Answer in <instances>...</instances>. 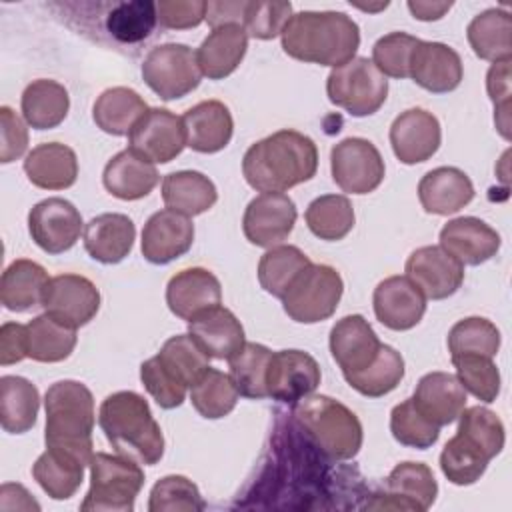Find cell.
Instances as JSON below:
<instances>
[{"label":"cell","mask_w":512,"mask_h":512,"mask_svg":"<svg viewBox=\"0 0 512 512\" xmlns=\"http://www.w3.org/2000/svg\"><path fill=\"white\" fill-rule=\"evenodd\" d=\"M372 306L380 324L390 330L404 332L422 320L426 312V298L410 278L388 276L374 288Z\"/></svg>","instance_id":"cell-21"},{"label":"cell","mask_w":512,"mask_h":512,"mask_svg":"<svg viewBox=\"0 0 512 512\" xmlns=\"http://www.w3.org/2000/svg\"><path fill=\"white\" fill-rule=\"evenodd\" d=\"M296 204L284 192H262L248 202L242 230L250 244L274 248L284 242L296 224Z\"/></svg>","instance_id":"cell-13"},{"label":"cell","mask_w":512,"mask_h":512,"mask_svg":"<svg viewBox=\"0 0 512 512\" xmlns=\"http://www.w3.org/2000/svg\"><path fill=\"white\" fill-rule=\"evenodd\" d=\"M156 356L180 382L188 386V390L210 368V356L192 340L190 334H176L168 338Z\"/></svg>","instance_id":"cell-49"},{"label":"cell","mask_w":512,"mask_h":512,"mask_svg":"<svg viewBox=\"0 0 512 512\" xmlns=\"http://www.w3.org/2000/svg\"><path fill=\"white\" fill-rule=\"evenodd\" d=\"M404 270L426 300H444L464 282V266L442 246L416 248L408 256Z\"/></svg>","instance_id":"cell-17"},{"label":"cell","mask_w":512,"mask_h":512,"mask_svg":"<svg viewBox=\"0 0 512 512\" xmlns=\"http://www.w3.org/2000/svg\"><path fill=\"white\" fill-rule=\"evenodd\" d=\"M28 358L26 354V324L6 322L0 328V364L10 366Z\"/></svg>","instance_id":"cell-60"},{"label":"cell","mask_w":512,"mask_h":512,"mask_svg":"<svg viewBox=\"0 0 512 512\" xmlns=\"http://www.w3.org/2000/svg\"><path fill=\"white\" fill-rule=\"evenodd\" d=\"M194 242V224L170 208L154 212L142 230V256L152 264H168L184 256Z\"/></svg>","instance_id":"cell-20"},{"label":"cell","mask_w":512,"mask_h":512,"mask_svg":"<svg viewBox=\"0 0 512 512\" xmlns=\"http://www.w3.org/2000/svg\"><path fill=\"white\" fill-rule=\"evenodd\" d=\"M20 108L28 126L34 130H50L60 126L68 116L70 96L60 82L40 78L24 88Z\"/></svg>","instance_id":"cell-35"},{"label":"cell","mask_w":512,"mask_h":512,"mask_svg":"<svg viewBox=\"0 0 512 512\" xmlns=\"http://www.w3.org/2000/svg\"><path fill=\"white\" fill-rule=\"evenodd\" d=\"M28 232L46 254H62L78 242L82 214L64 198H46L28 212Z\"/></svg>","instance_id":"cell-12"},{"label":"cell","mask_w":512,"mask_h":512,"mask_svg":"<svg viewBox=\"0 0 512 512\" xmlns=\"http://www.w3.org/2000/svg\"><path fill=\"white\" fill-rule=\"evenodd\" d=\"M408 78L432 94L452 92L464 78L460 54L448 44L420 40L410 56Z\"/></svg>","instance_id":"cell-19"},{"label":"cell","mask_w":512,"mask_h":512,"mask_svg":"<svg viewBox=\"0 0 512 512\" xmlns=\"http://www.w3.org/2000/svg\"><path fill=\"white\" fill-rule=\"evenodd\" d=\"M76 328L66 326L50 314H40L26 324V354L44 364L66 360L76 348Z\"/></svg>","instance_id":"cell-39"},{"label":"cell","mask_w":512,"mask_h":512,"mask_svg":"<svg viewBox=\"0 0 512 512\" xmlns=\"http://www.w3.org/2000/svg\"><path fill=\"white\" fill-rule=\"evenodd\" d=\"M308 264H312L310 258L298 246H274L264 252L258 262V282L268 294L282 300L296 276Z\"/></svg>","instance_id":"cell-43"},{"label":"cell","mask_w":512,"mask_h":512,"mask_svg":"<svg viewBox=\"0 0 512 512\" xmlns=\"http://www.w3.org/2000/svg\"><path fill=\"white\" fill-rule=\"evenodd\" d=\"M420 38L406 32H390L376 40L372 48L374 66L390 78H408L410 56Z\"/></svg>","instance_id":"cell-54"},{"label":"cell","mask_w":512,"mask_h":512,"mask_svg":"<svg viewBox=\"0 0 512 512\" xmlns=\"http://www.w3.org/2000/svg\"><path fill=\"white\" fill-rule=\"evenodd\" d=\"M486 90L494 102V122L498 132L510 138V60L494 62L486 74Z\"/></svg>","instance_id":"cell-57"},{"label":"cell","mask_w":512,"mask_h":512,"mask_svg":"<svg viewBox=\"0 0 512 512\" xmlns=\"http://www.w3.org/2000/svg\"><path fill=\"white\" fill-rule=\"evenodd\" d=\"M10 106L0 108V134H2V144H0V162L10 164L18 160L26 148H28V128Z\"/></svg>","instance_id":"cell-59"},{"label":"cell","mask_w":512,"mask_h":512,"mask_svg":"<svg viewBox=\"0 0 512 512\" xmlns=\"http://www.w3.org/2000/svg\"><path fill=\"white\" fill-rule=\"evenodd\" d=\"M90 488L82 512H130L136 496L144 484V472L138 462L126 456H112L106 452L92 454L90 460Z\"/></svg>","instance_id":"cell-6"},{"label":"cell","mask_w":512,"mask_h":512,"mask_svg":"<svg viewBox=\"0 0 512 512\" xmlns=\"http://www.w3.org/2000/svg\"><path fill=\"white\" fill-rule=\"evenodd\" d=\"M450 8H452V2H418V0L408 2V10L412 12V16L424 22L440 20Z\"/></svg>","instance_id":"cell-62"},{"label":"cell","mask_w":512,"mask_h":512,"mask_svg":"<svg viewBox=\"0 0 512 512\" xmlns=\"http://www.w3.org/2000/svg\"><path fill=\"white\" fill-rule=\"evenodd\" d=\"M142 78L162 100L184 98L202 80L196 50L176 42L154 46L142 62Z\"/></svg>","instance_id":"cell-9"},{"label":"cell","mask_w":512,"mask_h":512,"mask_svg":"<svg viewBox=\"0 0 512 512\" xmlns=\"http://www.w3.org/2000/svg\"><path fill=\"white\" fill-rule=\"evenodd\" d=\"M128 144L150 162L168 164L186 146L182 118L166 108H148L130 130Z\"/></svg>","instance_id":"cell-14"},{"label":"cell","mask_w":512,"mask_h":512,"mask_svg":"<svg viewBox=\"0 0 512 512\" xmlns=\"http://www.w3.org/2000/svg\"><path fill=\"white\" fill-rule=\"evenodd\" d=\"M84 468L80 460L48 450L38 456L32 466V476L40 488L54 500H68L76 494L84 480Z\"/></svg>","instance_id":"cell-40"},{"label":"cell","mask_w":512,"mask_h":512,"mask_svg":"<svg viewBox=\"0 0 512 512\" xmlns=\"http://www.w3.org/2000/svg\"><path fill=\"white\" fill-rule=\"evenodd\" d=\"M442 142L438 118L424 108H408L390 126V146L402 164L430 160Z\"/></svg>","instance_id":"cell-18"},{"label":"cell","mask_w":512,"mask_h":512,"mask_svg":"<svg viewBox=\"0 0 512 512\" xmlns=\"http://www.w3.org/2000/svg\"><path fill=\"white\" fill-rule=\"evenodd\" d=\"M488 460L466 444L458 434L452 436L440 454V470L448 482L456 486H470L486 472Z\"/></svg>","instance_id":"cell-53"},{"label":"cell","mask_w":512,"mask_h":512,"mask_svg":"<svg viewBox=\"0 0 512 512\" xmlns=\"http://www.w3.org/2000/svg\"><path fill=\"white\" fill-rule=\"evenodd\" d=\"M158 180L160 176L154 162L132 148L112 156L102 172L104 188L120 200H140L148 196L156 188Z\"/></svg>","instance_id":"cell-30"},{"label":"cell","mask_w":512,"mask_h":512,"mask_svg":"<svg viewBox=\"0 0 512 512\" xmlns=\"http://www.w3.org/2000/svg\"><path fill=\"white\" fill-rule=\"evenodd\" d=\"M328 344L342 374H354L368 368L382 348L376 332L360 314L340 318L330 330Z\"/></svg>","instance_id":"cell-22"},{"label":"cell","mask_w":512,"mask_h":512,"mask_svg":"<svg viewBox=\"0 0 512 512\" xmlns=\"http://www.w3.org/2000/svg\"><path fill=\"white\" fill-rule=\"evenodd\" d=\"M404 358L398 350L382 344L376 360L354 374H344V380L366 398H380L392 392L404 378Z\"/></svg>","instance_id":"cell-42"},{"label":"cell","mask_w":512,"mask_h":512,"mask_svg":"<svg viewBox=\"0 0 512 512\" xmlns=\"http://www.w3.org/2000/svg\"><path fill=\"white\" fill-rule=\"evenodd\" d=\"M448 352L452 356L480 354L494 358L500 348V330L486 318L470 316L458 320L448 332Z\"/></svg>","instance_id":"cell-48"},{"label":"cell","mask_w":512,"mask_h":512,"mask_svg":"<svg viewBox=\"0 0 512 512\" xmlns=\"http://www.w3.org/2000/svg\"><path fill=\"white\" fill-rule=\"evenodd\" d=\"M318 148L296 130H278L254 142L242 158V174L258 192H286L314 178Z\"/></svg>","instance_id":"cell-1"},{"label":"cell","mask_w":512,"mask_h":512,"mask_svg":"<svg viewBox=\"0 0 512 512\" xmlns=\"http://www.w3.org/2000/svg\"><path fill=\"white\" fill-rule=\"evenodd\" d=\"M158 22L156 2L134 0L114 6L106 16V30L122 44L146 40Z\"/></svg>","instance_id":"cell-47"},{"label":"cell","mask_w":512,"mask_h":512,"mask_svg":"<svg viewBox=\"0 0 512 512\" xmlns=\"http://www.w3.org/2000/svg\"><path fill=\"white\" fill-rule=\"evenodd\" d=\"M24 172L36 188L66 190L78 178V158L66 144L44 142L26 154Z\"/></svg>","instance_id":"cell-32"},{"label":"cell","mask_w":512,"mask_h":512,"mask_svg":"<svg viewBox=\"0 0 512 512\" xmlns=\"http://www.w3.org/2000/svg\"><path fill=\"white\" fill-rule=\"evenodd\" d=\"M48 282V272L38 262L26 258L14 260L2 274L0 300L6 310L26 312L42 306Z\"/></svg>","instance_id":"cell-34"},{"label":"cell","mask_w":512,"mask_h":512,"mask_svg":"<svg viewBox=\"0 0 512 512\" xmlns=\"http://www.w3.org/2000/svg\"><path fill=\"white\" fill-rule=\"evenodd\" d=\"M306 224L320 240H342L356 222L352 202L342 194H324L314 198L306 208Z\"/></svg>","instance_id":"cell-41"},{"label":"cell","mask_w":512,"mask_h":512,"mask_svg":"<svg viewBox=\"0 0 512 512\" xmlns=\"http://www.w3.org/2000/svg\"><path fill=\"white\" fill-rule=\"evenodd\" d=\"M134 238V222L118 212L98 214L84 226V248L90 258L102 264L122 262L130 254Z\"/></svg>","instance_id":"cell-31"},{"label":"cell","mask_w":512,"mask_h":512,"mask_svg":"<svg viewBox=\"0 0 512 512\" xmlns=\"http://www.w3.org/2000/svg\"><path fill=\"white\" fill-rule=\"evenodd\" d=\"M320 378V366L308 352L278 350L272 352L268 364L266 390L272 400L296 404L298 400L314 394Z\"/></svg>","instance_id":"cell-16"},{"label":"cell","mask_w":512,"mask_h":512,"mask_svg":"<svg viewBox=\"0 0 512 512\" xmlns=\"http://www.w3.org/2000/svg\"><path fill=\"white\" fill-rule=\"evenodd\" d=\"M38 408L40 394L30 380L12 374L0 378V424L4 432H28L36 424Z\"/></svg>","instance_id":"cell-38"},{"label":"cell","mask_w":512,"mask_h":512,"mask_svg":"<svg viewBox=\"0 0 512 512\" xmlns=\"http://www.w3.org/2000/svg\"><path fill=\"white\" fill-rule=\"evenodd\" d=\"M292 416L314 446L330 460H350L362 448L364 434L358 416L330 396L310 394L298 400Z\"/></svg>","instance_id":"cell-5"},{"label":"cell","mask_w":512,"mask_h":512,"mask_svg":"<svg viewBox=\"0 0 512 512\" xmlns=\"http://www.w3.org/2000/svg\"><path fill=\"white\" fill-rule=\"evenodd\" d=\"M412 402L424 418L440 428L458 420L466 408V390L454 374L428 372L418 380Z\"/></svg>","instance_id":"cell-27"},{"label":"cell","mask_w":512,"mask_h":512,"mask_svg":"<svg viewBox=\"0 0 512 512\" xmlns=\"http://www.w3.org/2000/svg\"><path fill=\"white\" fill-rule=\"evenodd\" d=\"M248 50V34L240 24H222L202 40L196 50V60L202 76L208 80H222L230 76Z\"/></svg>","instance_id":"cell-29"},{"label":"cell","mask_w":512,"mask_h":512,"mask_svg":"<svg viewBox=\"0 0 512 512\" xmlns=\"http://www.w3.org/2000/svg\"><path fill=\"white\" fill-rule=\"evenodd\" d=\"M458 418L460 422H458L456 434L474 450H478L488 462L502 452L506 442V432L496 412L484 406H470V408H464Z\"/></svg>","instance_id":"cell-45"},{"label":"cell","mask_w":512,"mask_h":512,"mask_svg":"<svg viewBox=\"0 0 512 512\" xmlns=\"http://www.w3.org/2000/svg\"><path fill=\"white\" fill-rule=\"evenodd\" d=\"M162 200L166 208L190 218L210 210L218 200V190L202 172L178 170L164 176Z\"/></svg>","instance_id":"cell-33"},{"label":"cell","mask_w":512,"mask_h":512,"mask_svg":"<svg viewBox=\"0 0 512 512\" xmlns=\"http://www.w3.org/2000/svg\"><path fill=\"white\" fill-rule=\"evenodd\" d=\"M246 2H208L206 4V20L212 28L222 24H240L244 18Z\"/></svg>","instance_id":"cell-61"},{"label":"cell","mask_w":512,"mask_h":512,"mask_svg":"<svg viewBox=\"0 0 512 512\" xmlns=\"http://www.w3.org/2000/svg\"><path fill=\"white\" fill-rule=\"evenodd\" d=\"M140 380L148 394L156 400L160 408H178L188 392V386L180 382L162 362L158 356L148 358L140 366Z\"/></svg>","instance_id":"cell-55"},{"label":"cell","mask_w":512,"mask_h":512,"mask_svg":"<svg viewBox=\"0 0 512 512\" xmlns=\"http://www.w3.org/2000/svg\"><path fill=\"white\" fill-rule=\"evenodd\" d=\"M42 306L44 312L58 322L80 328L96 316L100 308V292L86 276L58 274L50 278Z\"/></svg>","instance_id":"cell-15"},{"label":"cell","mask_w":512,"mask_h":512,"mask_svg":"<svg viewBox=\"0 0 512 512\" xmlns=\"http://www.w3.org/2000/svg\"><path fill=\"white\" fill-rule=\"evenodd\" d=\"M238 396L240 394L232 384L230 374H224L212 366L190 386V402L206 420L228 416L236 408Z\"/></svg>","instance_id":"cell-44"},{"label":"cell","mask_w":512,"mask_h":512,"mask_svg":"<svg viewBox=\"0 0 512 512\" xmlns=\"http://www.w3.org/2000/svg\"><path fill=\"white\" fill-rule=\"evenodd\" d=\"M292 18L290 2H246L242 26L248 36L258 40H272L282 34Z\"/></svg>","instance_id":"cell-56"},{"label":"cell","mask_w":512,"mask_h":512,"mask_svg":"<svg viewBox=\"0 0 512 512\" xmlns=\"http://www.w3.org/2000/svg\"><path fill=\"white\" fill-rule=\"evenodd\" d=\"M98 424L112 448L138 464L152 466L164 456V436L148 400L132 390L106 396L98 410Z\"/></svg>","instance_id":"cell-3"},{"label":"cell","mask_w":512,"mask_h":512,"mask_svg":"<svg viewBox=\"0 0 512 512\" xmlns=\"http://www.w3.org/2000/svg\"><path fill=\"white\" fill-rule=\"evenodd\" d=\"M474 54L488 62L510 60L512 56V16L500 8H488L474 16L466 28Z\"/></svg>","instance_id":"cell-36"},{"label":"cell","mask_w":512,"mask_h":512,"mask_svg":"<svg viewBox=\"0 0 512 512\" xmlns=\"http://www.w3.org/2000/svg\"><path fill=\"white\" fill-rule=\"evenodd\" d=\"M282 50L300 62L338 68L360 46V28L344 12L304 10L292 14L282 30Z\"/></svg>","instance_id":"cell-2"},{"label":"cell","mask_w":512,"mask_h":512,"mask_svg":"<svg viewBox=\"0 0 512 512\" xmlns=\"http://www.w3.org/2000/svg\"><path fill=\"white\" fill-rule=\"evenodd\" d=\"M438 494L432 470L422 462H400L386 478V492L374 494L366 508L370 510H428Z\"/></svg>","instance_id":"cell-11"},{"label":"cell","mask_w":512,"mask_h":512,"mask_svg":"<svg viewBox=\"0 0 512 512\" xmlns=\"http://www.w3.org/2000/svg\"><path fill=\"white\" fill-rule=\"evenodd\" d=\"M148 106L144 98L126 86H114L104 90L92 108L96 126L112 136H128L134 124L146 114Z\"/></svg>","instance_id":"cell-37"},{"label":"cell","mask_w":512,"mask_h":512,"mask_svg":"<svg viewBox=\"0 0 512 512\" xmlns=\"http://www.w3.org/2000/svg\"><path fill=\"white\" fill-rule=\"evenodd\" d=\"M206 4L202 0H162L156 2L158 22L170 30L196 28L206 20Z\"/></svg>","instance_id":"cell-58"},{"label":"cell","mask_w":512,"mask_h":512,"mask_svg":"<svg viewBox=\"0 0 512 512\" xmlns=\"http://www.w3.org/2000/svg\"><path fill=\"white\" fill-rule=\"evenodd\" d=\"M342 292L344 282L336 268L308 264L282 296V308L294 322L316 324L336 312Z\"/></svg>","instance_id":"cell-8"},{"label":"cell","mask_w":512,"mask_h":512,"mask_svg":"<svg viewBox=\"0 0 512 512\" xmlns=\"http://www.w3.org/2000/svg\"><path fill=\"white\" fill-rule=\"evenodd\" d=\"M328 100L350 116L364 118L382 108L388 98V80L370 58L354 56L332 68L326 80Z\"/></svg>","instance_id":"cell-7"},{"label":"cell","mask_w":512,"mask_h":512,"mask_svg":"<svg viewBox=\"0 0 512 512\" xmlns=\"http://www.w3.org/2000/svg\"><path fill=\"white\" fill-rule=\"evenodd\" d=\"M474 198V186L466 172L454 166H440L418 182V200L428 214L448 216L462 210Z\"/></svg>","instance_id":"cell-28"},{"label":"cell","mask_w":512,"mask_h":512,"mask_svg":"<svg viewBox=\"0 0 512 512\" xmlns=\"http://www.w3.org/2000/svg\"><path fill=\"white\" fill-rule=\"evenodd\" d=\"M500 234L480 218L460 216L448 220L440 230V246L462 266L488 262L500 250Z\"/></svg>","instance_id":"cell-23"},{"label":"cell","mask_w":512,"mask_h":512,"mask_svg":"<svg viewBox=\"0 0 512 512\" xmlns=\"http://www.w3.org/2000/svg\"><path fill=\"white\" fill-rule=\"evenodd\" d=\"M44 410L46 448L72 456L88 466L94 454L92 430L96 422L90 388L78 380H58L46 390Z\"/></svg>","instance_id":"cell-4"},{"label":"cell","mask_w":512,"mask_h":512,"mask_svg":"<svg viewBox=\"0 0 512 512\" xmlns=\"http://www.w3.org/2000/svg\"><path fill=\"white\" fill-rule=\"evenodd\" d=\"M456 368V378L466 392H470L480 402H494L500 394V372L492 358L480 354L452 356Z\"/></svg>","instance_id":"cell-50"},{"label":"cell","mask_w":512,"mask_h":512,"mask_svg":"<svg viewBox=\"0 0 512 512\" xmlns=\"http://www.w3.org/2000/svg\"><path fill=\"white\" fill-rule=\"evenodd\" d=\"M188 334L210 358L216 360H230L246 344L240 320L220 304L188 320Z\"/></svg>","instance_id":"cell-26"},{"label":"cell","mask_w":512,"mask_h":512,"mask_svg":"<svg viewBox=\"0 0 512 512\" xmlns=\"http://www.w3.org/2000/svg\"><path fill=\"white\" fill-rule=\"evenodd\" d=\"M204 508L206 502L202 500L198 486L186 476H164L150 490V512H200Z\"/></svg>","instance_id":"cell-51"},{"label":"cell","mask_w":512,"mask_h":512,"mask_svg":"<svg viewBox=\"0 0 512 512\" xmlns=\"http://www.w3.org/2000/svg\"><path fill=\"white\" fill-rule=\"evenodd\" d=\"M332 180L342 192L368 194L384 180V160L378 148L366 138H344L330 150Z\"/></svg>","instance_id":"cell-10"},{"label":"cell","mask_w":512,"mask_h":512,"mask_svg":"<svg viewBox=\"0 0 512 512\" xmlns=\"http://www.w3.org/2000/svg\"><path fill=\"white\" fill-rule=\"evenodd\" d=\"M186 146L200 154H214L232 140L234 120L228 106L220 100H204L188 108L182 116Z\"/></svg>","instance_id":"cell-25"},{"label":"cell","mask_w":512,"mask_h":512,"mask_svg":"<svg viewBox=\"0 0 512 512\" xmlns=\"http://www.w3.org/2000/svg\"><path fill=\"white\" fill-rule=\"evenodd\" d=\"M390 432L396 442L416 450H426L434 446L440 436V428L418 412L412 398H406L392 408Z\"/></svg>","instance_id":"cell-52"},{"label":"cell","mask_w":512,"mask_h":512,"mask_svg":"<svg viewBox=\"0 0 512 512\" xmlns=\"http://www.w3.org/2000/svg\"><path fill=\"white\" fill-rule=\"evenodd\" d=\"M222 302L220 280L206 268H186L176 272L166 286V304L182 320L214 308Z\"/></svg>","instance_id":"cell-24"},{"label":"cell","mask_w":512,"mask_h":512,"mask_svg":"<svg viewBox=\"0 0 512 512\" xmlns=\"http://www.w3.org/2000/svg\"><path fill=\"white\" fill-rule=\"evenodd\" d=\"M272 358V350L264 344L246 342L230 360V378L238 394L244 398L260 400L268 396L266 372Z\"/></svg>","instance_id":"cell-46"}]
</instances>
